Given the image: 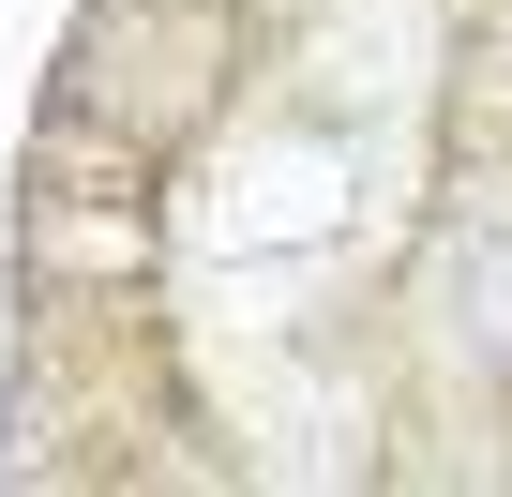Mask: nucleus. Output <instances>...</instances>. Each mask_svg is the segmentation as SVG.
<instances>
[{"label":"nucleus","instance_id":"1","mask_svg":"<svg viewBox=\"0 0 512 497\" xmlns=\"http://www.w3.org/2000/svg\"><path fill=\"white\" fill-rule=\"evenodd\" d=\"M467 302H482L467 332H482V347H512V241H497V257H467Z\"/></svg>","mask_w":512,"mask_h":497}]
</instances>
